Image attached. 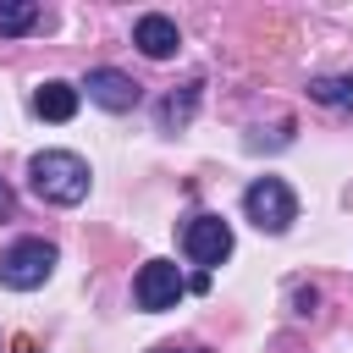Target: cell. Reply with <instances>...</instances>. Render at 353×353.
Here are the masks:
<instances>
[{"label": "cell", "instance_id": "obj_1", "mask_svg": "<svg viewBox=\"0 0 353 353\" xmlns=\"http://www.w3.org/2000/svg\"><path fill=\"white\" fill-rule=\"evenodd\" d=\"M28 182H33V193H39L44 204L72 210V204H83V199H88L94 171H88V160H83V154H72V149H44V154H33Z\"/></svg>", "mask_w": 353, "mask_h": 353}, {"label": "cell", "instance_id": "obj_2", "mask_svg": "<svg viewBox=\"0 0 353 353\" xmlns=\"http://www.w3.org/2000/svg\"><path fill=\"white\" fill-rule=\"evenodd\" d=\"M55 265H61L55 243H44V237H17V243L0 248V287L33 292V287H44V281L55 276Z\"/></svg>", "mask_w": 353, "mask_h": 353}, {"label": "cell", "instance_id": "obj_3", "mask_svg": "<svg viewBox=\"0 0 353 353\" xmlns=\"http://www.w3.org/2000/svg\"><path fill=\"white\" fill-rule=\"evenodd\" d=\"M243 215H248L259 232L281 237V232L298 221V199H292V188H287L281 176H259V182H248V193H243Z\"/></svg>", "mask_w": 353, "mask_h": 353}, {"label": "cell", "instance_id": "obj_4", "mask_svg": "<svg viewBox=\"0 0 353 353\" xmlns=\"http://www.w3.org/2000/svg\"><path fill=\"white\" fill-rule=\"evenodd\" d=\"M182 254H188L193 265L215 270V265L232 254V226H226L221 215H193V221L182 226Z\"/></svg>", "mask_w": 353, "mask_h": 353}, {"label": "cell", "instance_id": "obj_5", "mask_svg": "<svg viewBox=\"0 0 353 353\" xmlns=\"http://www.w3.org/2000/svg\"><path fill=\"white\" fill-rule=\"evenodd\" d=\"M182 292H188V281H182V270H176L171 259H149V265L138 270V281H132V298H138V309H149V314L176 309Z\"/></svg>", "mask_w": 353, "mask_h": 353}, {"label": "cell", "instance_id": "obj_6", "mask_svg": "<svg viewBox=\"0 0 353 353\" xmlns=\"http://www.w3.org/2000/svg\"><path fill=\"white\" fill-rule=\"evenodd\" d=\"M83 88H88V99H94L99 110H132V105H138V83H132L127 72H116V66H94V72L83 77Z\"/></svg>", "mask_w": 353, "mask_h": 353}, {"label": "cell", "instance_id": "obj_7", "mask_svg": "<svg viewBox=\"0 0 353 353\" xmlns=\"http://www.w3.org/2000/svg\"><path fill=\"white\" fill-rule=\"evenodd\" d=\"M132 44H138L149 61H171V55H176V44H182V33H176V22H171V17L149 11V17H138V28H132Z\"/></svg>", "mask_w": 353, "mask_h": 353}, {"label": "cell", "instance_id": "obj_8", "mask_svg": "<svg viewBox=\"0 0 353 353\" xmlns=\"http://www.w3.org/2000/svg\"><path fill=\"white\" fill-rule=\"evenodd\" d=\"M33 110H39L44 121H72V116H77V88L61 83V77H50V83H39V94H33Z\"/></svg>", "mask_w": 353, "mask_h": 353}, {"label": "cell", "instance_id": "obj_9", "mask_svg": "<svg viewBox=\"0 0 353 353\" xmlns=\"http://www.w3.org/2000/svg\"><path fill=\"white\" fill-rule=\"evenodd\" d=\"M44 22V11L33 0H0V33H33Z\"/></svg>", "mask_w": 353, "mask_h": 353}, {"label": "cell", "instance_id": "obj_10", "mask_svg": "<svg viewBox=\"0 0 353 353\" xmlns=\"http://www.w3.org/2000/svg\"><path fill=\"white\" fill-rule=\"evenodd\" d=\"M309 99L331 110H353V77H309Z\"/></svg>", "mask_w": 353, "mask_h": 353}, {"label": "cell", "instance_id": "obj_11", "mask_svg": "<svg viewBox=\"0 0 353 353\" xmlns=\"http://www.w3.org/2000/svg\"><path fill=\"white\" fill-rule=\"evenodd\" d=\"M193 99H199V88H182V99L171 94V99L160 105V127H182V121L193 116Z\"/></svg>", "mask_w": 353, "mask_h": 353}, {"label": "cell", "instance_id": "obj_12", "mask_svg": "<svg viewBox=\"0 0 353 353\" xmlns=\"http://www.w3.org/2000/svg\"><path fill=\"white\" fill-rule=\"evenodd\" d=\"M11 210H17V199H11V188L0 182V215H11Z\"/></svg>", "mask_w": 353, "mask_h": 353}, {"label": "cell", "instance_id": "obj_13", "mask_svg": "<svg viewBox=\"0 0 353 353\" xmlns=\"http://www.w3.org/2000/svg\"><path fill=\"white\" fill-rule=\"evenodd\" d=\"M17 353H44V347H33V342H28V336H22V342H17Z\"/></svg>", "mask_w": 353, "mask_h": 353}, {"label": "cell", "instance_id": "obj_14", "mask_svg": "<svg viewBox=\"0 0 353 353\" xmlns=\"http://www.w3.org/2000/svg\"><path fill=\"white\" fill-rule=\"evenodd\" d=\"M154 353H204V347H154Z\"/></svg>", "mask_w": 353, "mask_h": 353}]
</instances>
